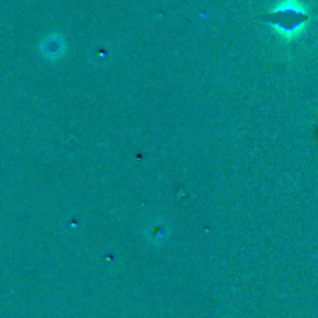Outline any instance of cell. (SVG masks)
Listing matches in <instances>:
<instances>
[{
    "label": "cell",
    "mask_w": 318,
    "mask_h": 318,
    "mask_svg": "<svg viewBox=\"0 0 318 318\" xmlns=\"http://www.w3.org/2000/svg\"><path fill=\"white\" fill-rule=\"evenodd\" d=\"M276 16H278L276 23L281 25L285 31L295 30L297 25H300L303 22L301 10H298L295 5H289V4H285L282 10H278Z\"/></svg>",
    "instance_id": "cell-1"
}]
</instances>
